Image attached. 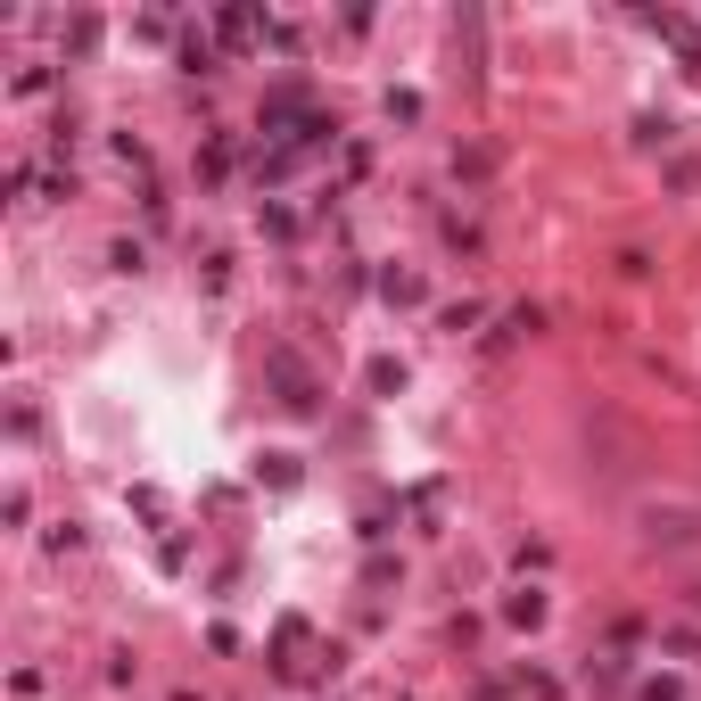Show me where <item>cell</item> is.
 <instances>
[{"label": "cell", "mask_w": 701, "mask_h": 701, "mask_svg": "<svg viewBox=\"0 0 701 701\" xmlns=\"http://www.w3.org/2000/svg\"><path fill=\"white\" fill-rule=\"evenodd\" d=\"M644 528H652V545H693L701 537V512H685V504H669V512H644Z\"/></svg>", "instance_id": "obj_1"}]
</instances>
